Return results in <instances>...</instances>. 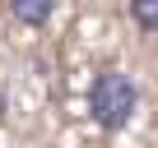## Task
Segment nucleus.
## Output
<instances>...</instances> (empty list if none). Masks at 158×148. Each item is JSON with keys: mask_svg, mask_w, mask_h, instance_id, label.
Listing matches in <instances>:
<instances>
[{"mask_svg": "<svg viewBox=\"0 0 158 148\" xmlns=\"http://www.w3.org/2000/svg\"><path fill=\"white\" fill-rule=\"evenodd\" d=\"M135 107H139V88H135L130 74L102 69L98 79H93V88H89V116H93L102 130H121V125L135 116Z\"/></svg>", "mask_w": 158, "mask_h": 148, "instance_id": "1", "label": "nucleus"}, {"mask_svg": "<svg viewBox=\"0 0 158 148\" xmlns=\"http://www.w3.org/2000/svg\"><path fill=\"white\" fill-rule=\"evenodd\" d=\"M56 10V0H10V14L23 23V28H42Z\"/></svg>", "mask_w": 158, "mask_h": 148, "instance_id": "2", "label": "nucleus"}, {"mask_svg": "<svg viewBox=\"0 0 158 148\" xmlns=\"http://www.w3.org/2000/svg\"><path fill=\"white\" fill-rule=\"evenodd\" d=\"M130 19L139 33H158V0H130Z\"/></svg>", "mask_w": 158, "mask_h": 148, "instance_id": "3", "label": "nucleus"}]
</instances>
